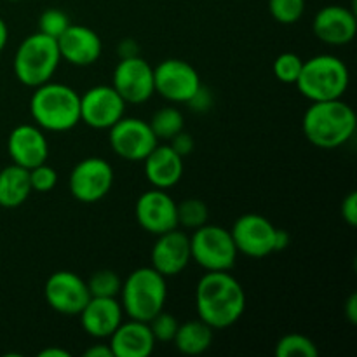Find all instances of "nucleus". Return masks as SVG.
Wrapping results in <instances>:
<instances>
[{"label": "nucleus", "instance_id": "obj_43", "mask_svg": "<svg viewBox=\"0 0 357 357\" xmlns=\"http://www.w3.org/2000/svg\"><path fill=\"white\" fill-rule=\"evenodd\" d=\"M10 2H17V0H10Z\"/></svg>", "mask_w": 357, "mask_h": 357}, {"label": "nucleus", "instance_id": "obj_20", "mask_svg": "<svg viewBox=\"0 0 357 357\" xmlns=\"http://www.w3.org/2000/svg\"><path fill=\"white\" fill-rule=\"evenodd\" d=\"M80 324L89 337L103 340L110 338L124 321V310L117 298H93L86 303L79 314Z\"/></svg>", "mask_w": 357, "mask_h": 357}, {"label": "nucleus", "instance_id": "obj_3", "mask_svg": "<svg viewBox=\"0 0 357 357\" xmlns=\"http://www.w3.org/2000/svg\"><path fill=\"white\" fill-rule=\"evenodd\" d=\"M30 114L42 131L66 132L80 122V94L66 84L49 80L35 87Z\"/></svg>", "mask_w": 357, "mask_h": 357}, {"label": "nucleus", "instance_id": "obj_9", "mask_svg": "<svg viewBox=\"0 0 357 357\" xmlns=\"http://www.w3.org/2000/svg\"><path fill=\"white\" fill-rule=\"evenodd\" d=\"M114 167L101 157H87L72 169L68 178L70 194L84 204L101 201L114 185Z\"/></svg>", "mask_w": 357, "mask_h": 357}, {"label": "nucleus", "instance_id": "obj_17", "mask_svg": "<svg viewBox=\"0 0 357 357\" xmlns=\"http://www.w3.org/2000/svg\"><path fill=\"white\" fill-rule=\"evenodd\" d=\"M152 267L164 278L181 274L190 264V237L178 229L157 236L152 248Z\"/></svg>", "mask_w": 357, "mask_h": 357}, {"label": "nucleus", "instance_id": "obj_25", "mask_svg": "<svg viewBox=\"0 0 357 357\" xmlns=\"http://www.w3.org/2000/svg\"><path fill=\"white\" fill-rule=\"evenodd\" d=\"M149 124L157 139H171L174 135L183 131L185 119L178 108L164 107L152 115Z\"/></svg>", "mask_w": 357, "mask_h": 357}, {"label": "nucleus", "instance_id": "obj_15", "mask_svg": "<svg viewBox=\"0 0 357 357\" xmlns=\"http://www.w3.org/2000/svg\"><path fill=\"white\" fill-rule=\"evenodd\" d=\"M135 215L139 227L153 236H160L180 227L176 202L160 188H153L139 195L135 206Z\"/></svg>", "mask_w": 357, "mask_h": 357}, {"label": "nucleus", "instance_id": "obj_16", "mask_svg": "<svg viewBox=\"0 0 357 357\" xmlns=\"http://www.w3.org/2000/svg\"><path fill=\"white\" fill-rule=\"evenodd\" d=\"M7 152L13 164L33 169L49 159V143L44 131L37 124H21L10 131Z\"/></svg>", "mask_w": 357, "mask_h": 357}, {"label": "nucleus", "instance_id": "obj_13", "mask_svg": "<svg viewBox=\"0 0 357 357\" xmlns=\"http://www.w3.org/2000/svg\"><path fill=\"white\" fill-rule=\"evenodd\" d=\"M44 296L47 305L63 316H79L91 298L87 282L70 271H58L49 275Z\"/></svg>", "mask_w": 357, "mask_h": 357}, {"label": "nucleus", "instance_id": "obj_36", "mask_svg": "<svg viewBox=\"0 0 357 357\" xmlns=\"http://www.w3.org/2000/svg\"><path fill=\"white\" fill-rule=\"evenodd\" d=\"M169 142H171L169 146L178 153V155L185 157V155H188V153L194 152L195 143H194V138H192L188 132L180 131L178 135H174Z\"/></svg>", "mask_w": 357, "mask_h": 357}, {"label": "nucleus", "instance_id": "obj_30", "mask_svg": "<svg viewBox=\"0 0 357 357\" xmlns=\"http://www.w3.org/2000/svg\"><path fill=\"white\" fill-rule=\"evenodd\" d=\"M303 59L300 58L295 52H282L275 58L274 66V75L278 77L279 82L282 84H296L298 80L300 72H302Z\"/></svg>", "mask_w": 357, "mask_h": 357}, {"label": "nucleus", "instance_id": "obj_19", "mask_svg": "<svg viewBox=\"0 0 357 357\" xmlns=\"http://www.w3.org/2000/svg\"><path fill=\"white\" fill-rule=\"evenodd\" d=\"M312 30L328 45H347L357 33L356 13L344 6H326L314 16Z\"/></svg>", "mask_w": 357, "mask_h": 357}, {"label": "nucleus", "instance_id": "obj_6", "mask_svg": "<svg viewBox=\"0 0 357 357\" xmlns=\"http://www.w3.org/2000/svg\"><path fill=\"white\" fill-rule=\"evenodd\" d=\"M61 54L56 38L31 33L24 38L14 54V75L23 86L38 87L49 82L58 70Z\"/></svg>", "mask_w": 357, "mask_h": 357}, {"label": "nucleus", "instance_id": "obj_2", "mask_svg": "<svg viewBox=\"0 0 357 357\" xmlns=\"http://www.w3.org/2000/svg\"><path fill=\"white\" fill-rule=\"evenodd\" d=\"M357 117L344 100L312 101L302 119L303 135L317 149L333 150L354 136Z\"/></svg>", "mask_w": 357, "mask_h": 357}, {"label": "nucleus", "instance_id": "obj_42", "mask_svg": "<svg viewBox=\"0 0 357 357\" xmlns=\"http://www.w3.org/2000/svg\"><path fill=\"white\" fill-rule=\"evenodd\" d=\"M7 38H9V30H7V24L6 21L0 17V52L6 49V44H7Z\"/></svg>", "mask_w": 357, "mask_h": 357}, {"label": "nucleus", "instance_id": "obj_37", "mask_svg": "<svg viewBox=\"0 0 357 357\" xmlns=\"http://www.w3.org/2000/svg\"><path fill=\"white\" fill-rule=\"evenodd\" d=\"M117 54L121 56V59L135 58V56H139L138 42H135L132 38H124V40H122L121 44L117 45Z\"/></svg>", "mask_w": 357, "mask_h": 357}, {"label": "nucleus", "instance_id": "obj_27", "mask_svg": "<svg viewBox=\"0 0 357 357\" xmlns=\"http://www.w3.org/2000/svg\"><path fill=\"white\" fill-rule=\"evenodd\" d=\"M86 282L89 295L93 298H117L122 286V281L117 275V272L108 271V268L94 272Z\"/></svg>", "mask_w": 357, "mask_h": 357}, {"label": "nucleus", "instance_id": "obj_22", "mask_svg": "<svg viewBox=\"0 0 357 357\" xmlns=\"http://www.w3.org/2000/svg\"><path fill=\"white\" fill-rule=\"evenodd\" d=\"M145 176L153 188H173L183 176V157L169 145H157L143 160Z\"/></svg>", "mask_w": 357, "mask_h": 357}, {"label": "nucleus", "instance_id": "obj_29", "mask_svg": "<svg viewBox=\"0 0 357 357\" xmlns=\"http://www.w3.org/2000/svg\"><path fill=\"white\" fill-rule=\"evenodd\" d=\"M268 13L278 23L295 24L305 13V0H268Z\"/></svg>", "mask_w": 357, "mask_h": 357}, {"label": "nucleus", "instance_id": "obj_35", "mask_svg": "<svg viewBox=\"0 0 357 357\" xmlns=\"http://www.w3.org/2000/svg\"><path fill=\"white\" fill-rule=\"evenodd\" d=\"M340 213H342V218H344V222L347 223L349 227L357 225V194L354 190L349 192V194L344 197Z\"/></svg>", "mask_w": 357, "mask_h": 357}, {"label": "nucleus", "instance_id": "obj_7", "mask_svg": "<svg viewBox=\"0 0 357 357\" xmlns=\"http://www.w3.org/2000/svg\"><path fill=\"white\" fill-rule=\"evenodd\" d=\"M237 248L230 230L204 223L190 237V257L206 272L230 271L236 265Z\"/></svg>", "mask_w": 357, "mask_h": 357}, {"label": "nucleus", "instance_id": "obj_21", "mask_svg": "<svg viewBox=\"0 0 357 357\" xmlns=\"http://www.w3.org/2000/svg\"><path fill=\"white\" fill-rule=\"evenodd\" d=\"M155 338L149 323L138 319L122 321L110 335V349L114 357H149L155 349Z\"/></svg>", "mask_w": 357, "mask_h": 357}, {"label": "nucleus", "instance_id": "obj_12", "mask_svg": "<svg viewBox=\"0 0 357 357\" xmlns=\"http://www.w3.org/2000/svg\"><path fill=\"white\" fill-rule=\"evenodd\" d=\"M237 253L250 258H265L274 253V223L258 213L239 216L230 229Z\"/></svg>", "mask_w": 357, "mask_h": 357}, {"label": "nucleus", "instance_id": "obj_38", "mask_svg": "<svg viewBox=\"0 0 357 357\" xmlns=\"http://www.w3.org/2000/svg\"><path fill=\"white\" fill-rule=\"evenodd\" d=\"M84 357H114V352H112L110 345L96 344L84 352Z\"/></svg>", "mask_w": 357, "mask_h": 357}, {"label": "nucleus", "instance_id": "obj_11", "mask_svg": "<svg viewBox=\"0 0 357 357\" xmlns=\"http://www.w3.org/2000/svg\"><path fill=\"white\" fill-rule=\"evenodd\" d=\"M112 79V87L121 94L126 105H142L155 93L153 68L139 56L121 59Z\"/></svg>", "mask_w": 357, "mask_h": 357}, {"label": "nucleus", "instance_id": "obj_4", "mask_svg": "<svg viewBox=\"0 0 357 357\" xmlns=\"http://www.w3.org/2000/svg\"><path fill=\"white\" fill-rule=\"evenodd\" d=\"M119 295L124 316L149 323L166 305V278L153 267H139L122 281Z\"/></svg>", "mask_w": 357, "mask_h": 357}, {"label": "nucleus", "instance_id": "obj_23", "mask_svg": "<svg viewBox=\"0 0 357 357\" xmlns=\"http://www.w3.org/2000/svg\"><path fill=\"white\" fill-rule=\"evenodd\" d=\"M30 169L10 164L0 171V206L6 209H16L26 202L31 194Z\"/></svg>", "mask_w": 357, "mask_h": 357}, {"label": "nucleus", "instance_id": "obj_34", "mask_svg": "<svg viewBox=\"0 0 357 357\" xmlns=\"http://www.w3.org/2000/svg\"><path fill=\"white\" fill-rule=\"evenodd\" d=\"M187 105L192 110L197 112V114H204V112H208L213 107V93L208 87L201 86L195 91L194 96L187 101Z\"/></svg>", "mask_w": 357, "mask_h": 357}, {"label": "nucleus", "instance_id": "obj_32", "mask_svg": "<svg viewBox=\"0 0 357 357\" xmlns=\"http://www.w3.org/2000/svg\"><path fill=\"white\" fill-rule=\"evenodd\" d=\"M149 326L150 330H152L155 342H173L180 323H178L176 317H174L173 314L160 310L157 316H153L152 319L149 321Z\"/></svg>", "mask_w": 357, "mask_h": 357}, {"label": "nucleus", "instance_id": "obj_31", "mask_svg": "<svg viewBox=\"0 0 357 357\" xmlns=\"http://www.w3.org/2000/svg\"><path fill=\"white\" fill-rule=\"evenodd\" d=\"M70 24L68 14L61 9H45L38 17V31L52 38H58Z\"/></svg>", "mask_w": 357, "mask_h": 357}, {"label": "nucleus", "instance_id": "obj_39", "mask_svg": "<svg viewBox=\"0 0 357 357\" xmlns=\"http://www.w3.org/2000/svg\"><path fill=\"white\" fill-rule=\"evenodd\" d=\"M291 243V236L289 232L282 229H275V236H274V251H282L289 246Z\"/></svg>", "mask_w": 357, "mask_h": 357}, {"label": "nucleus", "instance_id": "obj_40", "mask_svg": "<svg viewBox=\"0 0 357 357\" xmlns=\"http://www.w3.org/2000/svg\"><path fill=\"white\" fill-rule=\"evenodd\" d=\"M345 316H347L349 323L351 324H357V295L352 293L349 296V300L345 302Z\"/></svg>", "mask_w": 357, "mask_h": 357}, {"label": "nucleus", "instance_id": "obj_8", "mask_svg": "<svg viewBox=\"0 0 357 357\" xmlns=\"http://www.w3.org/2000/svg\"><path fill=\"white\" fill-rule=\"evenodd\" d=\"M108 142L112 150L129 162H143L145 157L159 145V139L153 135L149 122L136 117H122L115 122L110 128Z\"/></svg>", "mask_w": 357, "mask_h": 357}, {"label": "nucleus", "instance_id": "obj_1", "mask_svg": "<svg viewBox=\"0 0 357 357\" xmlns=\"http://www.w3.org/2000/svg\"><path fill=\"white\" fill-rule=\"evenodd\" d=\"M195 309L199 319L213 330H225L243 317L246 293L229 271L206 272L195 288Z\"/></svg>", "mask_w": 357, "mask_h": 357}, {"label": "nucleus", "instance_id": "obj_24", "mask_svg": "<svg viewBox=\"0 0 357 357\" xmlns=\"http://www.w3.org/2000/svg\"><path fill=\"white\" fill-rule=\"evenodd\" d=\"M213 330L211 326L201 319L188 321L178 326L176 335L173 338V344L181 354L185 356H199L204 354L213 344Z\"/></svg>", "mask_w": 357, "mask_h": 357}, {"label": "nucleus", "instance_id": "obj_26", "mask_svg": "<svg viewBox=\"0 0 357 357\" xmlns=\"http://www.w3.org/2000/svg\"><path fill=\"white\" fill-rule=\"evenodd\" d=\"M278 357H317V345L302 333H288L275 345Z\"/></svg>", "mask_w": 357, "mask_h": 357}, {"label": "nucleus", "instance_id": "obj_33", "mask_svg": "<svg viewBox=\"0 0 357 357\" xmlns=\"http://www.w3.org/2000/svg\"><path fill=\"white\" fill-rule=\"evenodd\" d=\"M30 183L31 190L38 192V194H47V192L54 190L58 185V173L54 167L49 166L47 162L40 164V166L30 169Z\"/></svg>", "mask_w": 357, "mask_h": 357}, {"label": "nucleus", "instance_id": "obj_5", "mask_svg": "<svg viewBox=\"0 0 357 357\" xmlns=\"http://www.w3.org/2000/svg\"><path fill=\"white\" fill-rule=\"evenodd\" d=\"M351 73L344 59L333 54H319L302 65L295 86L310 101L340 100L349 89Z\"/></svg>", "mask_w": 357, "mask_h": 357}, {"label": "nucleus", "instance_id": "obj_28", "mask_svg": "<svg viewBox=\"0 0 357 357\" xmlns=\"http://www.w3.org/2000/svg\"><path fill=\"white\" fill-rule=\"evenodd\" d=\"M178 211V225L185 229H199L204 223H208L209 209L204 201L201 199H185L176 204Z\"/></svg>", "mask_w": 357, "mask_h": 357}, {"label": "nucleus", "instance_id": "obj_14", "mask_svg": "<svg viewBox=\"0 0 357 357\" xmlns=\"http://www.w3.org/2000/svg\"><path fill=\"white\" fill-rule=\"evenodd\" d=\"M126 114V101L112 86H94L80 94V122L93 129H110Z\"/></svg>", "mask_w": 357, "mask_h": 357}, {"label": "nucleus", "instance_id": "obj_18", "mask_svg": "<svg viewBox=\"0 0 357 357\" xmlns=\"http://www.w3.org/2000/svg\"><path fill=\"white\" fill-rule=\"evenodd\" d=\"M58 47L61 59L73 66H91L100 59L101 38L93 28L84 24H70L58 38Z\"/></svg>", "mask_w": 357, "mask_h": 357}, {"label": "nucleus", "instance_id": "obj_41", "mask_svg": "<svg viewBox=\"0 0 357 357\" xmlns=\"http://www.w3.org/2000/svg\"><path fill=\"white\" fill-rule=\"evenodd\" d=\"M38 357H70V352L59 347H47L38 352Z\"/></svg>", "mask_w": 357, "mask_h": 357}, {"label": "nucleus", "instance_id": "obj_10", "mask_svg": "<svg viewBox=\"0 0 357 357\" xmlns=\"http://www.w3.org/2000/svg\"><path fill=\"white\" fill-rule=\"evenodd\" d=\"M155 93L171 103H187L202 86L199 72L183 59H164L153 68Z\"/></svg>", "mask_w": 357, "mask_h": 357}]
</instances>
